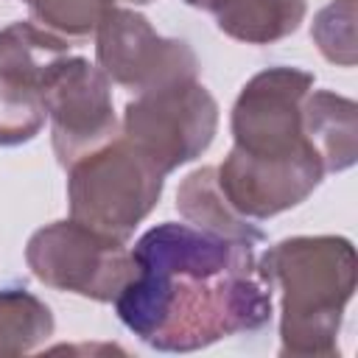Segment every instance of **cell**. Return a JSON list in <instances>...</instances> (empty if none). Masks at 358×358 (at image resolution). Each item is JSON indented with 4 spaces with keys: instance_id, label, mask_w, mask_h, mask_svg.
<instances>
[{
    "instance_id": "6da1fadb",
    "label": "cell",
    "mask_w": 358,
    "mask_h": 358,
    "mask_svg": "<svg viewBox=\"0 0 358 358\" xmlns=\"http://www.w3.org/2000/svg\"><path fill=\"white\" fill-rule=\"evenodd\" d=\"M131 257L134 277L112 305L151 350L193 352L271 322L255 243L162 221L137 238Z\"/></svg>"
},
{
    "instance_id": "7a4b0ae2",
    "label": "cell",
    "mask_w": 358,
    "mask_h": 358,
    "mask_svg": "<svg viewBox=\"0 0 358 358\" xmlns=\"http://www.w3.org/2000/svg\"><path fill=\"white\" fill-rule=\"evenodd\" d=\"M280 291V355H338V330L355 294V246L341 235H294L257 257Z\"/></svg>"
},
{
    "instance_id": "3957f363",
    "label": "cell",
    "mask_w": 358,
    "mask_h": 358,
    "mask_svg": "<svg viewBox=\"0 0 358 358\" xmlns=\"http://www.w3.org/2000/svg\"><path fill=\"white\" fill-rule=\"evenodd\" d=\"M165 173L123 134L67 165L70 218L120 243L151 215Z\"/></svg>"
},
{
    "instance_id": "277c9868",
    "label": "cell",
    "mask_w": 358,
    "mask_h": 358,
    "mask_svg": "<svg viewBox=\"0 0 358 358\" xmlns=\"http://www.w3.org/2000/svg\"><path fill=\"white\" fill-rule=\"evenodd\" d=\"M25 263L48 288L92 302H115L134 277V257L126 243L73 218L39 227L25 243Z\"/></svg>"
},
{
    "instance_id": "5b68a950",
    "label": "cell",
    "mask_w": 358,
    "mask_h": 358,
    "mask_svg": "<svg viewBox=\"0 0 358 358\" xmlns=\"http://www.w3.org/2000/svg\"><path fill=\"white\" fill-rule=\"evenodd\" d=\"M218 131V103L199 81L143 92L123 109V137L165 176L201 157Z\"/></svg>"
},
{
    "instance_id": "8992f818",
    "label": "cell",
    "mask_w": 358,
    "mask_h": 358,
    "mask_svg": "<svg viewBox=\"0 0 358 358\" xmlns=\"http://www.w3.org/2000/svg\"><path fill=\"white\" fill-rule=\"evenodd\" d=\"M95 59L106 78L134 95L199 78V56L185 39L162 36L134 8L112 6L95 28Z\"/></svg>"
},
{
    "instance_id": "52a82bcc",
    "label": "cell",
    "mask_w": 358,
    "mask_h": 358,
    "mask_svg": "<svg viewBox=\"0 0 358 358\" xmlns=\"http://www.w3.org/2000/svg\"><path fill=\"white\" fill-rule=\"evenodd\" d=\"M310 90L313 73L299 67L277 64L255 73L232 103V148L263 159L310 151L302 134V101Z\"/></svg>"
},
{
    "instance_id": "ba28073f",
    "label": "cell",
    "mask_w": 358,
    "mask_h": 358,
    "mask_svg": "<svg viewBox=\"0 0 358 358\" xmlns=\"http://www.w3.org/2000/svg\"><path fill=\"white\" fill-rule=\"evenodd\" d=\"M53 154L62 168L117 137L112 81L84 56H67L45 87Z\"/></svg>"
},
{
    "instance_id": "9c48e42d",
    "label": "cell",
    "mask_w": 358,
    "mask_h": 358,
    "mask_svg": "<svg viewBox=\"0 0 358 358\" xmlns=\"http://www.w3.org/2000/svg\"><path fill=\"white\" fill-rule=\"evenodd\" d=\"M215 168L224 196L249 221H266L302 204L324 176L322 159L313 148L285 159H263L229 148Z\"/></svg>"
},
{
    "instance_id": "30bf717a",
    "label": "cell",
    "mask_w": 358,
    "mask_h": 358,
    "mask_svg": "<svg viewBox=\"0 0 358 358\" xmlns=\"http://www.w3.org/2000/svg\"><path fill=\"white\" fill-rule=\"evenodd\" d=\"M67 56L70 45L64 36L36 22H11L0 31V84L45 98V87Z\"/></svg>"
},
{
    "instance_id": "8fae6325",
    "label": "cell",
    "mask_w": 358,
    "mask_h": 358,
    "mask_svg": "<svg viewBox=\"0 0 358 358\" xmlns=\"http://www.w3.org/2000/svg\"><path fill=\"white\" fill-rule=\"evenodd\" d=\"M302 134L319 154L324 173H341L358 159V106L330 90H310L302 101Z\"/></svg>"
},
{
    "instance_id": "7c38bea8",
    "label": "cell",
    "mask_w": 358,
    "mask_h": 358,
    "mask_svg": "<svg viewBox=\"0 0 358 358\" xmlns=\"http://www.w3.org/2000/svg\"><path fill=\"white\" fill-rule=\"evenodd\" d=\"M176 210L185 218V224L196 229L232 238V241H243V243H255V246L266 241V232L229 204V199L224 196L218 185L215 165H201L182 179L176 190Z\"/></svg>"
},
{
    "instance_id": "4fadbf2b",
    "label": "cell",
    "mask_w": 358,
    "mask_h": 358,
    "mask_svg": "<svg viewBox=\"0 0 358 358\" xmlns=\"http://www.w3.org/2000/svg\"><path fill=\"white\" fill-rule=\"evenodd\" d=\"M305 0H232L215 14V25L229 39L271 45L291 36L305 20Z\"/></svg>"
},
{
    "instance_id": "5bb4252c",
    "label": "cell",
    "mask_w": 358,
    "mask_h": 358,
    "mask_svg": "<svg viewBox=\"0 0 358 358\" xmlns=\"http://www.w3.org/2000/svg\"><path fill=\"white\" fill-rule=\"evenodd\" d=\"M53 336L50 308L25 288H0V358L34 352Z\"/></svg>"
},
{
    "instance_id": "9a60e30c",
    "label": "cell",
    "mask_w": 358,
    "mask_h": 358,
    "mask_svg": "<svg viewBox=\"0 0 358 358\" xmlns=\"http://www.w3.org/2000/svg\"><path fill=\"white\" fill-rule=\"evenodd\" d=\"M310 39L327 62L355 67V0H330L324 8H319L310 22Z\"/></svg>"
},
{
    "instance_id": "2e32d148",
    "label": "cell",
    "mask_w": 358,
    "mask_h": 358,
    "mask_svg": "<svg viewBox=\"0 0 358 358\" xmlns=\"http://www.w3.org/2000/svg\"><path fill=\"white\" fill-rule=\"evenodd\" d=\"M36 25L59 36H90L115 0H28Z\"/></svg>"
},
{
    "instance_id": "e0dca14e",
    "label": "cell",
    "mask_w": 358,
    "mask_h": 358,
    "mask_svg": "<svg viewBox=\"0 0 358 358\" xmlns=\"http://www.w3.org/2000/svg\"><path fill=\"white\" fill-rule=\"evenodd\" d=\"M48 120L45 98L39 92L0 84V145H20L34 140Z\"/></svg>"
},
{
    "instance_id": "ac0fdd59",
    "label": "cell",
    "mask_w": 358,
    "mask_h": 358,
    "mask_svg": "<svg viewBox=\"0 0 358 358\" xmlns=\"http://www.w3.org/2000/svg\"><path fill=\"white\" fill-rule=\"evenodd\" d=\"M190 8H199V11H210V14H218L224 6H229L232 0H185Z\"/></svg>"
},
{
    "instance_id": "d6986e66",
    "label": "cell",
    "mask_w": 358,
    "mask_h": 358,
    "mask_svg": "<svg viewBox=\"0 0 358 358\" xmlns=\"http://www.w3.org/2000/svg\"><path fill=\"white\" fill-rule=\"evenodd\" d=\"M123 3H131V6H145V3H154V0H123Z\"/></svg>"
},
{
    "instance_id": "ffe728a7",
    "label": "cell",
    "mask_w": 358,
    "mask_h": 358,
    "mask_svg": "<svg viewBox=\"0 0 358 358\" xmlns=\"http://www.w3.org/2000/svg\"><path fill=\"white\" fill-rule=\"evenodd\" d=\"M25 3H28V0H25Z\"/></svg>"
}]
</instances>
